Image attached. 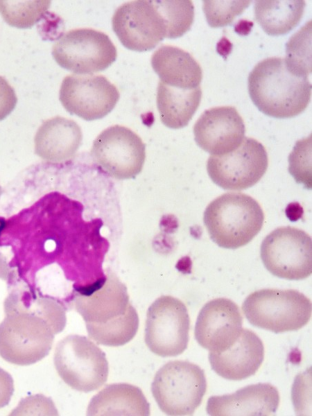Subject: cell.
<instances>
[{
    "label": "cell",
    "mask_w": 312,
    "mask_h": 416,
    "mask_svg": "<svg viewBox=\"0 0 312 416\" xmlns=\"http://www.w3.org/2000/svg\"><path fill=\"white\" fill-rule=\"evenodd\" d=\"M73 303L85 322L89 337L97 344L118 347L130 342L139 316L129 302L126 286L114 275L76 289Z\"/></svg>",
    "instance_id": "obj_1"
},
{
    "label": "cell",
    "mask_w": 312,
    "mask_h": 416,
    "mask_svg": "<svg viewBox=\"0 0 312 416\" xmlns=\"http://www.w3.org/2000/svg\"><path fill=\"white\" fill-rule=\"evenodd\" d=\"M251 100L261 112L277 119L301 114L311 96L308 77L292 72L282 58H268L259 62L248 76Z\"/></svg>",
    "instance_id": "obj_2"
},
{
    "label": "cell",
    "mask_w": 312,
    "mask_h": 416,
    "mask_svg": "<svg viewBox=\"0 0 312 416\" xmlns=\"http://www.w3.org/2000/svg\"><path fill=\"white\" fill-rule=\"evenodd\" d=\"M6 316L0 323V356L17 365L34 364L51 349L52 325L34 311L14 302H5Z\"/></svg>",
    "instance_id": "obj_3"
},
{
    "label": "cell",
    "mask_w": 312,
    "mask_h": 416,
    "mask_svg": "<svg viewBox=\"0 0 312 416\" xmlns=\"http://www.w3.org/2000/svg\"><path fill=\"white\" fill-rule=\"evenodd\" d=\"M264 214L258 202L240 192L222 194L206 207L203 221L219 247L236 249L250 243L262 228Z\"/></svg>",
    "instance_id": "obj_4"
},
{
    "label": "cell",
    "mask_w": 312,
    "mask_h": 416,
    "mask_svg": "<svg viewBox=\"0 0 312 416\" xmlns=\"http://www.w3.org/2000/svg\"><path fill=\"white\" fill-rule=\"evenodd\" d=\"M242 310L252 325L278 333L305 326L311 319L312 305L297 290L263 288L250 294Z\"/></svg>",
    "instance_id": "obj_5"
},
{
    "label": "cell",
    "mask_w": 312,
    "mask_h": 416,
    "mask_svg": "<svg viewBox=\"0 0 312 416\" xmlns=\"http://www.w3.org/2000/svg\"><path fill=\"white\" fill-rule=\"evenodd\" d=\"M207 390L205 372L187 361H173L155 374L153 396L168 415H191L200 405Z\"/></svg>",
    "instance_id": "obj_6"
},
{
    "label": "cell",
    "mask_w": 312,
    "mask_h": 416,
    "mask_svg": "<svg viewBox=\"0 0 312 416\" xmlns=\"http://www.w3.org/2000/svg\"><path fill=\"white\" fill-rule=\"evenodd\" d=\"M53 362L64 382L80 392L98 390L108 377L105 354L85 336L69 335L60 340L55 349Z\"/></svg>",
    "instance_id": "obj_7"
},
{
    "label": "cell",
    "mask_w": 312,
    "mask_h": 416,
    "mask_svg": "<svg viewBox=\"0 0 312 416\" xmlns=\"http://www.w3.org/2000/svg\"><path fill=\"white\" fill-rule=\"evenodd\" d=\"M260 256L273 275L300 280L312 273V241L304 231L291 226L279 227L263 240Z\"/></svg>",
    "instance_id": "obj_8"
},
{
    "label": "cell",
    "mask_w": 312,
    "mask_h": 416,
    "mask_svg": "<svg viewBox=\"0 0 312 416\" xmlns=\"http://www.w3.org/2000/svg\"><path fill=\"white\" fill-rule=\"evenodd\" d=\"M189 329L190 318L185 304L172 296H161L147 311L146 345L157 356H178L187 347Z\"/></svg>",
    "instance_id": "obj_9"
},
{
    "label": "cell",
    "mask_w": 312,
    "mask_h": 416,
    "mask_svg": "<svg viewBox=\"0 0 312 416\" xmlns=\"http://www.w3.org/2000/svg\"><path fill=\"white\" fill-rule=\"evenodd\" d=\"M52 55L62 68L76 73L103 71L116 59L115 46L105 33L77 28L63 34L53 44Z\"/></svg>",
    "instance_id": "obj_10"
},
{
    "label": "cell",
    "mask_w": 312,
    "mask_h": 416,
    "mask_svg": "<svg viewBox=\"0 0 312 416\" xmlns=\"http://www.w3.org/2000/svg\"><path fill=\"white\" fill-rule=\"evenodd\" d=\"M268 165L264 146L255 139L244 137L235 150L210 156L207 171L211 180L222 189L241 191L257 183L265 174Z\"/></svg>",
    "instance_id": "obj_11"
},
{
    "label": "cell",
    "mask_w": 312,
    "mask_h": 416,
    "mask_svg": "<svg viewBox=\"0 0 312 416\" xmlns=\"http://www.w3.org/2000/svg\"><path fill=\"white\" fill-rule=\"evenodd\" d=\"M91 155L111 176L119 180L130 179L142 170L146 158L145 144L130 128L115 125L97 136Z\"/></svg>",
    "instance_id": "obj_12"
},
{
    "label": "cell",
    "mask_w": 312,
    "mask_h": 416,
    "mask_svg": "<svg viewBox=\"0 0 312 416\" xmlns=\"http://www.w3.org/2000/svg\"><path fill=\"white\" fill-rule=\"evenodd\" d=\"M112 29L127 49L139 52L155 48L167 35L166 25L155 1H132L115 11Z\"/></svg>",
    "instance_id": "obj_13"
},
{
    "label": "cell",
    "mask_w": 312,
    "mask_h": 416,
    "mask_svg": "<svg viewBox=\"0 0 312 416\" xmlns=\"http://www.w3.org/2000/svg\"><path fill=\"white\" fill-rule=\"evenodd\" d=\"M59 97L71 114L93 121L109 114L120 95L114 85L103 76L71 74L63 79Z\"/></svg>",
    "instance_id": "obj_14"
},
{
    "label": "cell",
    "mask_w": 312,
    "mask_h": 416,
    "mask_svg": "<svg viewBox=\"0 0 312 416\" xmlns=\"http://www.w3.org/2000/svg\"><path fill=\"white\" fill-rule=\"evenodd\" d=\"M243 317L239 306L232 300L219 297L207 302L197 318L195 338L211 352L229 348L242 331Z\"/></svg>",
    "instance_id": "obj_15"
},
{
    "label": "cell",
    "mask_w": 312,
    "mask_h": 416,
    "mask_svg": "<svg viewBox=\"0 0 312 416\" xmlns=\"http://www.w3.org/2000/svg\"><path fill=\"white\" fill-rule=\"evenodd\" d=\"M243 120L232 106H220L205 110L193 126L197 145L212 155L235 150L245 137Z\"/></svg>",
    "instance_id": "obj_16"
},
{
    "label": "cell",
    "mask_w": 312,
    "mask_h": 416,
    "mask_svg": "<svg viewBox=\"0 0 312 416\" xmlns=\"http://www.w3.org/2000/svg\"><path fill=\"white\" fill-rule=\"evenodd\" d=\"M279 400L275 387L259 383L232 394L209 397L206 410L211 416H268L276 413Z\"/></svg>",
    "instance_id": "obj_17"
},
{
    "label": "cell",
    "mask_w": 312,
    "mask_h": 416,
    "mask_svg": "<svg viewBox=\"0 0 312 416\" xmlns=\"http://www.w3.org/2000/svg\"><path fill=\"white\" fill-rule=\"evenodd\" d=\"M264 358L261 340L252 331L243 329L239 338L221 352L209 353L211 369L223 378L240 381L257 372Z\"/></svg>",
    "instance_id": "obj_18"
},
{
    "label": "cell",
    "mask_w": 312,
    "mask_h": 416,
    "mask_svg": "<svg viewBox=\"0 0 312 416\" xmlns=\"http://www.w3.org/2000/svg\"><path fill=\"white\" fill-rule=\"evenodd\" d=\"M83 139L80 126L73 120L55 116L43 122L34 139L35 152L43 159L60 162L71 158Z\"/></svg>",
    "instance_id": "obj_19"
},
{
    "label": "cell",
    "mask_w": 312,
    "mask_h": 416,
    "mask_svg": "<svg viewBox=\"0 0 312 416\" xmlns=\"http://www.w3.org/2000/svg\"><path fill=\"white\" fill-rule=\"evenodd\" d=\"M151 65L163 83L180 89L199 87L200 65L188 52L173 46H162L151 57Z\"/></svg>",
    "instance_id": "obj_20"
},
{
    "label": "cell",
    "mask_w": 312,
    "mask_h": 416,
    "mask_svg": "<svg viewBox=\"0 0 312 416\" xmlns=\"http://www.w3.org/2000/svg\"><path fill=\"white\" fill-rule=\"evenodd\" d=\"M150 414V404L141 390L124 383L107 385L92 398L87 410L89 416Z\"/></svg>",
    "instance_id": "obj_21"
},
{
    "label": "cell",
    "mask_w": 312,
    "mask_h": 416,
    "mask_svg": "<svg viewBox=\"0 0 312 416\" xmlns=\"http://www.w3.org/2000/svg\"><path fill=\"white\" fill-rule=\"evenodd\" d=\"M201 97L200 86L193 89H180L159 81L157 106L162 123L172 129L185 127L196 112Z\"/></svg>",
    "instance_id": "obj_22"
},
{
    "label": "cell",
    "mask_w": 312,
    "mask_h": 416,
    "mask_svg": "<svg viewBox=\"0 0 312 416\" xmlns=\"http://www.w3.org/2000/svg\"><path fill=\"white\" fill-rule=\"evenodd\" d=\"M305 5L303 0H258L254 17L268 35H284L300 23Z\"/></svg>",
    "instance_id": "obj_23"
},
{
    "label": "cell",
    "mask_w": 312,
    "mask_h": 416,
    "mask_svg": "<svg viewBox=\"0 0 312 416\" xmlns=\"http://www.w3.org/2000/svg\"><path fill=\"white\" fill-rule=\"evenodd\" d=\"M51 5V1H0V13L11 26L29 28L39 21Z\"/></svg>",
    "instance_id": "obj_24"
},
{
    "label": "cell",
    "mask_w": 312,
    "mask_h": 416,
    "mask_svg": "<svg viewBox=\"0 0 312 416\" xmlns=\"http://www.w3.org/2000/svg\"><path fill=\"white\" fill-rule=\"evenodd\" d=\"M167 28L168 38H177L188 31L193 21L194 6L189 0L155 1Z\"/></svg>",
    "instance_id": "obj_25"
},
{
    "label": "cell",
    "mask_w": 312,
    "mask_h": 416,
    "mask_svg": "<svg viewBox=\"0 0 312 416\" xmlns=\"http://www.w3.org/2000/svg\"><path fill=\"white\" fill-rule=\"evenodd\" d=\"M284 59L292 72L306 77L311 73V21L288 41Z\"/></svg>",
    "instance_id": "obj_26"
},
{
    "label": "cell",
    "mask_w": 312,
    "mask_h": 416,
    "mask_svg": "<svg viewBox=\"0 0 312 416\" xmlns=\"http://www.w3.org/2000/svg\"><path fill=\"white\" fill-rule=\"evenodd\" d=\"M250 2L249 0H204L202 9L208 24L212 28H218L231 24Z\"/></svg>",
    "instance_id": "obj_27"
},
{
    "label": "cell",
    "mask_w": 312,
    "mask_h": 416,
    "mask_svg": "<svg viewBox=\"0 0 312 416\" xmlns=\"http://www.w3.org/2000/svg\"><path fill=\"white\" fill-rule=\"evenodd\" d=\"M288 161L289 172L296 182L311 188V135L297 141Z\"/></svg>",
    "instance_id": "obj_28"
},
{
    "label": "cell",
    "mask_w": 312,
    "mask_h": 416,
    "mask_svg": "<svg viewBox=\"0 0 312 416\" xmlns=\"http://www.w3.org/2000/svg\"><path fill=\"white\" fill-rule=\"evenodd\" d=\"M10 415H58V411L50 398L42 395L29 396L21 399Z\"/></svg>",
    "instance_id": "obj_29"
},
{
    "label": "cell",
    "mask_w": 312,
    "mask_h": 416,
    "mask_svg": "<svg viewBox=\"0 0 312 416\" xmlns=\"http://www.w3.org/2000/svg\"><path fill=\"white\" fill-rule=\"evenodd\" d=\"M17 102L15 89L3 77L0 76V121L11 113Z\"/></svg>",
    "instance_id": "obj_30"
},
{
    "label": "cell",
    "mask_w": 312,
    "mask_h": 416,
    "mask_svg": "<svg viewBox=\"0 0 312 416\" xmlns=\"http://www.w3.org/2000/svg\"><path fill=\"white\" fill-rule=\"evenodd\" d=\"M14 392V381L11 375L0 367V408L7 406Z\"/></svg>",
    "instance_id": "obj_31"
},
{
    "label": "cell",
    "mask_w": 312,
    "mask_h": 416,
    "mask_svg": "<svg viewBox=\"0 0 312 416\" xmlns=\"http://www.w3.org/2000/svg\"><path fill=\"white\" fill-rule=\"evenodd\" d=\"M0 195H1V187H0Z\"/></svg>",
    "instance_id": "obj_32"
}]
</instances>
